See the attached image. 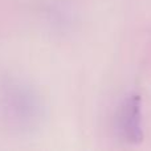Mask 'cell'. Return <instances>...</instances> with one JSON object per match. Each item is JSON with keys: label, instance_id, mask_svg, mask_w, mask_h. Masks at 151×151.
I'll return each instance as SVG.
<instances>
[{"label": "cell", "instance_id": "obj_1", "mask_svg": "<svg viewBox=\"0 0 151 151\" xmlns=\"http://www.w3.org/2000/svg\"><path fill=\"white\" fill-rule=\"evenodd\" d=\"M42 104L28 85L7 80L0 85V118L11 131L29 133L42 119Z\"/></svg>", "mask_w": 151, "mask_h": 151}, {"label": "cell", "instance_id": "obj_2", "mask_svg": "<svg viewBox=\"0 0 151 151\" xmlns=\"http://www.w3.org/2000/svg\"><path fill=\"white\" fill-rule=\"evenodd\" d=\"M117 130L121 138L129 145H138L143 141L141 96L131 94L123 101L118 110Z\"/></svg>", "mask_w": 151, "mask_h": 151}]
</instances>
